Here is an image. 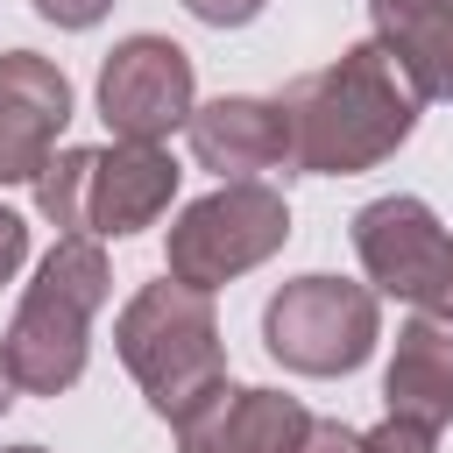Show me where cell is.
Here are the masks:
<instances>
[{"mask_svg":"<svg viewBox=\"0 0 453 453\" xmlns=\"http://www.w3.org/2000/svg\"><path fill=\"white\" fill-rule=\"evenodd\" d=\"M418 106H425V92L403 78V64L382 42H354L326 71H304L283 92L290 170H311V177L375 170L382 156H396L411 142Z\"/></svg>","mask_w":453,"mask_h":453,"instance_id":"1","label":"cell"},{"mask_svg":"<svg viewBox=\"0 0 453 453\" xmlns=\"http://www.w3.org/2000/svg\"><path fill=\"white\" fill-rule=\"evenodd\" d=\"M113 347H120L127 375L142 382L149 411L170 418V425L226 382V340H219V319H212V290H191L170 269H163V283H142L120 304Z\"/></svg>","mask_w":453,"mask_h":453,"instance_id":"2","label":"cell"},{"mask_svg":"<svg viewBox=\"0 0 453 453\" xmlns=\"http://www.w3.org/2000/svg\"><path fill=\"white\" fill-rule=\"evenodd\" d=\"M106 304V255L92 234H64L35 283L14 304V326L0 340L21 396H64L85 375V340H92V311Z\"/></svg>","mask_w":453,"mask_h":453,"instance_id":"3","label":"cell"},{"mask_svg":"<svg viewBox=\"0 0 453 453\" xmlns=\"http://www.w3.org/2000/svg\"><path fill=\"white\" fill-rule=\"evenodd\" d=\"M290 241V205L262 177H226L219 191L191 198L163 241V269L191 290H219L248 269H262Z\"/></svg>","mask_w":453,"mask_h":453,"instance_id":"4","label":"cell"},{"mask_svg":"<svg viewBox=\"0 0 453 453\" xmlns=\"http://www.w3.org/2000/svg\"><path fill=\"white\" fill-rule=\"evenodd\" d=\"M382 340V297L347 276H290L262 304V347L290 375H354Z\"/></svg>","mask_w":453,"mask_h":453,"instance_id":"5","label":"cell"},{"mask_svg":"<svg viewBox=\"0 0 453 453\" xmlns=\"http://www.w3.org/2000/svg\"><path fill=\"white\" fill-rule=\"evenodd\" d=\"M198 113V71L170 35H127L99 64V120L120 142H170Z\"/></svg>","mask_w":453,"mask_h":453,"instance_id":"6","label":"cell"},{"mask_svg":"<svg viewBox=\"0 0 453 453\" xmlns=\"http://www.w3.org/2000/svg\"><path fill=\"white\" fill-rule=\"evenodd\" d=\"M354 255L368 269L375 297H403L418 311H439L446 290V262H453V234L439 226V212L411 191L396 198H368L354 212Z\"/></svg>","mask_w":453,"mask_h":453,"instance_id":"7","label":"cell"},{"mask_svg":"<svg viewBox=\"0 0 453 453\" xmlns=\"http://www.w3.org/2000/svg\"><path fill=\"white\" fill-rule=\"evenodd\" d=\"M177 198V163L163 142H120L92 149L85 163V205H78V234L92 241H127L142 226H156Z\"/></svg>","mask_w":453,"mask_h":453,"instance_id":"8","label":"cell"},{"mask_svg":"<svg viewBox=\"0 0 453 453\" xmlns=\"http://www.w3.org/2000/svg\"><path fill=\"white\" fill-rule=\"evenodd\" d=\"M64 120H71V78L35 50H7L0 57V184H35L42 163L57 156Z\"/></svg>","mask_w":453,"mask_h":453,"instance_id":"9","label":"cell"},{"mask_svg":"<svg viewBox=\"0 0 453 453\" xmlns=\"http://www.w3.org/2000/svg\"><path fill=\"white\" fill-rule=\"evenodd\" d=\"M304 432H311V411L297 396L219 382L198 411L177 418V453H297Z\"/></svg>","mask_w":453,"mask_h":453,"instance_id":"10","label":"cell"},{"mask_svg":"<svg viewBox=\"0 0 453 453\" xmlns=\"http://www.w3.org/2000/svg\"><path fill=\"white\" fill-rule=\"evenodd\" d=\"M184 134H191L198 170H212L219 184H226V177L290 170V120H283V99H248V92L205 99V106L184 120Z\"/></svg>","mask_w":453,"mask_h":453,"instance_id":"11","label":"cell"},{"mask_svg":"<svg viewBox=\"0 0 453 453\" xmlns=\"http://www.w3.org/2000/svg\"><path fill=\"white\" fill-rule=\"evenodd\" d=\"M382 396L396 418H418L432 432L453 425V319L446 311H411L382 375Z\"/></svg>","mask_w":453,"mask_h":453,"instance_id":"12","label":"cell"},{"mask_svg":"<svg viewBox=\"0 0 453 453\" xmlns=\"http://www.w3.org/2000/svg\"><path fill=\"white\" fill-rule=\"evenodd\" d=\"M368 21L425 99H453V0H368Z\"/></svg>","mask_w":453,"mask_h":453,"instance_id":"13","label":"cell"},{"mask_svg":"<svg viewBox=\"0 0 453 453\" xmlns=\"http://www.w3.org/2000/svg\"><path fill=\"white\" fill-rule=\"evenodd\" d=\"M361 453H439V432L418 425V418H382L375 432H361Z\"/></svg>","mask_w":453,"mask_h":453,"instance_id":"14","label":"cell"},{"mask_svg":"<svg viewBox=\"0 0 453 453\" xmlns=\"http://www.w3.org/2000/svg\"><path fill=\"white\" fill-rule=\"evenodd\" d=\"M184 7H191L205 28H248V21H255L269 0H184Z\"/></svg>","mask_w":453,"mask_h":453,"instance_id":"15","label":"cell"},{"mask_svg":"<svg viewBox=\"0 0 453 453\" xmlns=\"http://www.w3.org/2000/svg\"><path fill=\"white\" fill-rule=\"evenodd\" d=\"M297 453H361V432H347L340 418H311V432L297 439Z\"/></svg>","mask_w":453,"mask_h":453,"instance_id":"16","label":"cell"},{"mask_svg":"<svg viewBox=\"0 0 453 453\" xmlns=\"http://www.w3.org/2000/svg\"><path fill=\"white\" fill-rule=\"evenodd\" d=\"M28 262V219L0 205V283H14V269Z\"/></svg>","mask_w":453,"mask_h":453,"instance_id":"17","label":"cell"},{"mask_svg":"<svg viewBox=\"0 0 453 453\" xmlns=\"http://www.w3.org/2000/svg\"><path fill=\"white\" fill-rule=\"evenodd\" d=\"M106 7H113V0H35V14L57 21V28H92Z\"/></svg>","mask_w":453,"mask_h":453,"instance_id":"18","label":"cell"},{"mask_svg":"<svg viewBox=\"0 0 453 453\" xmlns=\"http://www.w3.org/2000/svg\"><path fill=\"white\" fill-rule=\"evenodd\" d=\"M14 396H21V382H14V368H7V354H0V411H7Z\"/></svg>","mask_w":453,"mask_h":453,"instance_id":"19","label":"cell"},{"mask_svg":"<svg viewBox=\"0 0 453 453\" xmlns=\"http://www.w3.org/2000/svg\"><path fill=\"white\" fill-rule=\"evenodd\" d=\"M439 311L453 319V262H446V290H439Z\"/></svg>","mask_w":453,"mask_h":453,"instance_id":"20","label":"cell"},{"mask_svg":"<svg viewBox=\"0 0 453 453\" xmlns=\"http://www.w3.org/2000/svg\"><path fill=\"white\" fill-rule=\"evenodd\" d=\"M0 453H50V446H0Z\"/></svg>","mask_w":453,"mask_h":453,"instance_id":"21","label":"cell"}]
</instances>
